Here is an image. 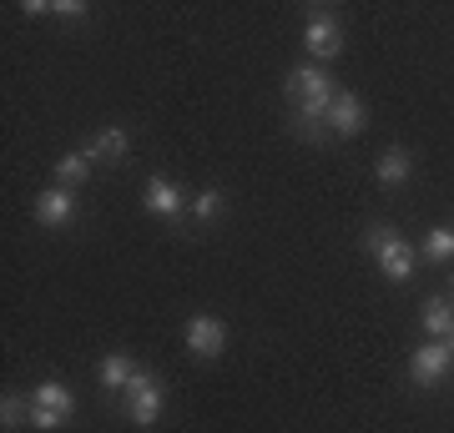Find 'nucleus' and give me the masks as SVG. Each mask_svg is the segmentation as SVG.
<instances>
[{"label": "nucleus", "mask_w": 454, "mask_h": 433, "mask_svg": "<svg viewBox=\"0 0 454 433\" xmlns=\"http://www.w3.org/2000/svg\"><path fill=\"white\" fill-rule=\"evenodd\" d=\"M288 97H293V106H298V121L318 127V121H328V106H333L339 91H333V81H328L318 66H293Z\"/></svg>", "instance_id": "f257e3e1"}, {"label": "nucleus", "mask_w": 454, "mask_h": 433, "mask_svg": "<svg viewBox=\"0 0 454 433\" xmlns=\"http://www.w3.org/2000/svg\"><path fill=\"white\" fill-rule=\"evenodd\" d=\"M162 398H167L162 378H157V373H146V368H137V378L127 383V418L137 423V429L157 423V414H162Z\"/></svg>", "instance_id": "f03ea898"}, {"label": "nucleus", "mask_w": 454, "mask_h": 433, "mask_svg": "<svg viewBox=\"0 0 454 433\" xmlns=\"http://www.w3.org/2000/svg\"><path fill=\"white\" fill-rule=\"evenodd\" d=\"M303 50H309L313 61H339V56H343V31H339V20L328 16V11H309Z\"/></svg>", "instance_id": "7ed1b4c3"}, {"label": "nucleus", "mask_w": 454, "mask_h": 433, "mask_svg": "<svg viewBox=\"0 0 454 433\" xmlns=\"http://www.w3.org/2000/svg\"><path fill=\"white\" fill-rule=\"evenodd\" d=\"M454 353L450 343H424V348H414V358H409V378H414V388H439L444 383V373H450Z\"/></svg>", "instance_id": "20e7f679"}, {"label": "nucleus", "mask_w": 454, "mask_h": 433, "mask_svg": "<svg viewBox=\"0 0 454 433\" xmlns=\"http://www.w3.org/2000/svg\"><path fill=\"white\" fill-rule=\"evenodd\" d=\"M223 348H227V328L212 318V313H197V318L187 322V353L212 363V358H223Z\"/></svg>", "instance_id": "39448f33"}, {"label": "nucleus", "mask_w": 454, "mask_h": 433, "mask_svg": "<svg viewBox=\"0 0 454 433\" xmlns=\"http://www.w3.org/2000/svg\"><path fill=\"white\" fill-rule=\"evenodd\" d=\"M142 202H146V212H152V217H167V222H177L182 212H187V197H182V187L172 177H146Z\"/></svg>", "instance_id": "423d86ee"}, {"label": "nucleus", "mask_w": 454, "mask_h": 433, "mask_svg": "<svg viewBox=\"0 0 454 433\" xmlns=\"http://www.w3.org/2000/svg\"><path fill=\"white\" fill-rule=\"evenodd\" d=\"M373 257H379V273L389 277V282H404V277L414 273V247H409L404 237H394V232L379 242V252Z\"/></svg>", "instance_id": "0eeeda50"}, {"label": "nucleus", "mask_w": 454, "mask_h": 433, "mask_svg": "<svg viewBox=\"0 0 454 433\" xmlns=\"http://www.w3.org/2000/svg\"><path fill=\"white\" fill-rule=\"evenodd\" d=\"M71 217H76V202H71V192H66V187H46V192L35 197V222H41V227L61 232Z\"/></svg>", "instance_id": "6e6552de"}, {"label": "nucleus", "mask_w": 454, "mask_h": 433, "mask_svg": "<svg viewBox=\"0 0 454 433\" xmlns=\"http://www.w3.org/2000/svg\"><path fill=\"white\" fill-rule=\"evenodd\" d=\"M328 131L333 136H358L364 131V101L354 91H339L333 97V106H328Z\"/></svg>", "instance_id": "1a4fd4ad"}, {"label": "nucleus", "mask_w": 454, "mask_h": 433, "mask_svg": "<svg viewBox=\"0 0 454 433\" xmlns=\"http://www.w3.org/2000/svg\"><path fill=\"white\" fill-rule=\"evenodd\" d=\"M31 408H51V414H61L66 423H71V414H76V398H71V388L56 383V378H46V383H35L31 393Z\"/></svg>", "instance_id": "9d476101"}, {"label": "nucleus", "mask_w": 454, "mask_h": 433, "mask_svg": "<svg viewBox=\"0 0 454 433\" xmlns=\"http://www.w3.org/2000/svg\"><path fill=\"white\" fill-rule=\"evenodd\" d=\"M373 177H379V187H404V182L414 177V157H409L404 146H389V151L379 157V172H373Z\"/></svg>", "instance_id": "9b49d317"}, {"label": "nucleus", "mask_w": 454, "mask_h": 433, "mask_svg": "<svg viewBox=\"0 0 454 433\" xmlns=\"http://www.w3.org/2000/svg\"><path fill=\"white\" fill-rule=\"evenodd\" d=\"M131 378H137L131 353H106V358H101V388H106V393H127Z\"/></svg>", "instance_id": "f8f14e48"}, {"label": "nucleus", "mask_w": 454, "mask_h": 433, "mask_svg": "<svg viewBox=\"0 0 454 433\" xmlns=\"http://www.w3.org/2000/svg\"><path fill=\"white\" fill-rule=\"evenodd\" d=\"M91 151H66L61 161H56V187H66V192H76L86 177H91Z\"/></svg>", "instance_id": "ddd939ff"}, {"label": "nucleus", "mask_w": 454, "mask_h": 433, "mask_svg": "<svg viewBox=\"0 0 454 433\" xmlns=\"http://www.w3.org/2000/svg\"><path fill=\"white\" fill-rule=\"evenodd\" d=\"M86 151H91L97 161H121L131 151V136L121 127H106V131H97V142L86 146Z\"/></svg>", "instance_id": "4468645a"}, {"label": "nucleus", "mask_w": 454, "mask_h": 433, "mask_svg": "<svg viewBox=\"0 0 454 433\" xmlns=\"http://www.w3.org/2000/svg\"><path fill=\"white\" fill-rule=\"evenodd\" d=\"M424 328H429L439 343H450V337H454V307H450V298H429V303H424Z\"/></svg>", "instance_id": "2eb2a0df"}, {"label": "nucleus", "mask_w": 454, "mask_h": 433, "mask_svg": "<svg viewBox=\"0 0 454 433\" xmlns=\"http://www.w3.org/2000/svg\"><path fill=\"white\" fill-rule=\"evenodd\" d=\"M424 257H429V262H450L454 257V227H429V232H424Z\"/></svg>", "instance_id": "dca6fc26"}, {"label": "nucleus", "mask_w": 454, "mask_h": 433, "mask_svg": "<svg viewBox=\"0 0 454 433\" xmlns=\"http://www.w3.org/2000/svg\"><path fill=\"white\" fill-rule=\"evenodd\" d=\"M20 423H31V408H26V403H20L16 393H5V398H0V429L16 433Z\"/></svg>", "instance_id": "f3484780"}, {"label": "nucleus", "mask_w": 454, "mask_h": 433, "mask_svg": "<svg viewBox=\"0 0 454 433\" xmlns=\"http://www.w3.org/2000/svg\"><path fill=\"white\" fill-rule=\"evenodd\" d=\"M192 217H197V222H217V217H223V192H217V187H207V192H197Z\"/></svg>", "instance_id": "a211bd4d"}, {"label": "nucleus", "mask_w": 454, "mask_h": 433, "mask_svg": "<svg viewBox=\"0 0 454 433\" xmlns=\"http://www.w3.org/2000/svg\"><path fill=\"white\" fill-rule=\"evenodd\" d=\"M31 429L35 433H56V429H66V418L51 414V408H31Z\"/></svg>", "instance_id": "6ab92c4d"}, {"label": "nucleus", "mask_w": 454, "mask_h": 433, "mask_svg": "<svg viewBox=\"0 0 454 433\" xmlns=\"http://www.w3.org/2000/svg\"><path fill=\"white\" fill-rule=\"evenodd\" d=\"M51 16H71V20H76V16H86V5H82V0H56V5H51Z\"/></svg>", "instance_id": "aec40b11"}, {"label": "nucleus", "mask_w": 454, "mask_h": 433, "mask_svg": "<svg viewBox=\"0 0 454 433\" xmlns=\"http://www.w3.org/2000/svg\"><path fill=\"white\" fill-rule=\"evenodd\" d=\"M450 353H454V337H450Z\"/></svg>", "instance_id": "412c9836"}]
</instances>
